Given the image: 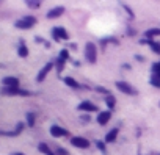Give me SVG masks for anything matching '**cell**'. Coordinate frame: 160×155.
<instances>
[{"label":"cell","mask_w":160,"mask_h":155,"mask_svg":"<svg viewBox=\"0 0 160 155\" xmlns=\"http://www.w3.org/2000/svg\"><path fill=\"white\" fill-rule=\"evenodd\" d=\"M2 83L3 88H19V79H16V77H5Z\"/></svg>","instance_id":"8"},{"label":"cell","mask_w":160,"mask_h":155,"mask_svg":"<svg viewBox=\"0 0 160 155\" xmlns=\"http://www.w3.org/2000/svg\"><path fill=\"white\" fill-rule=\"evenodd\" d=\"M141 42H148V44L151 46V49H152L155 53H158V55H160V44H157V42H155V41H152V39H149V41H148V39H143Z\"/></svg>","instance_id":"15"},{"label":"cell","mask_w":160,"mask_h":155,"mask_svg":"<svg viewBox=\"0 0 160 155\" xmlns=\"http://www.w3.org/2000/svg\"><path fill=\"white\" fill-rule=\"evenodd\" d=\"M96 91H99V93H102V94H108V90H107V88H104V86H98V88H96Z\"/></svg>","instance_id":"28"},{"label":"cell","mask_w":160,"mask_h":155,"mask_svg":"<svg viewBox=\"0 0 160 155\" xmlns=\"http://www.w3.org/2000/svg\"><path fill=\"white\" fill-rule=\"evenodd\" d=\"M52 69H53V63H47V64L39 70V74H38V77H36V82H39V83H41V82L46 79V77H47V74H49Z\"/></svg>","instance_id":"7"},{"label":"cell","mask_w":160,"mask_h":155,"mask_svg":"<svg viewBox=\"0 0 160 155\" xmlns=\"http://www.w3.org/2000/svg\"><path fill=\"white\" fill-rule=\"evenodd\" d=\"M96 146H98V149H101L102 152H105V144H104L102 141H98V143H96Z\"/></svg>","instance_id":"29"},{"label":"cell","mask_w":160,"mask_h":155,"mask_svg":"<svg viewBox=\"0 0 160 155\" xmlns=\"http://www.w3.org/2000/svg\"><path fill=\"white\" fill-rule=\"evenodd\" d=\"M78 110L80 111H98V107L94 105V104H91L90 100H85V102H82V104H80L78 105Z\"/></svg>","instance_id":"10"},{"label":"cell","mask_w":160,"mask_h":155,"mask_svg":"<svg viewBox=\"0 0 160 155\" xmlns=\"http://www.w3.org/2000/svg\"><path fill=\"white\" fill-rule=\"evenodd\" d=\"M71 144L74 147H78V149H87L90 147V141L87 138H82V136H72L71 138Z\"/></svg>","instance_id":"5"},{"label":"cell","mask_w":160,"mask_h":155,"mask_svg":"<svg viewBox=\"0 0 160 155\" xmlns=\"http://www.w3.org/2000/svg\"><path fill=\"white\" fill-rule=\"evenodd\" d=\"M57 155H69V153H68V150H66V149L58 147V149H57Z\"/></svg>","instance_id":"27"},{"label":"cell","mask_w":160,"mask_h":155,"mask_svg":"<svg viewBox=\"0 0 160 155\" xmlns=\"http://www.w3.org/2000/svg\"><path fill=\"white\" fill-rule=\"evenodd\" d=\"M52 36H53V39L55 41H68L69 39V35H68V31L63 28V27H55L53 30H52Z\"/></svg>","instance_id":"4"},{"label":"cell","mask_w":160,"mask_h":155,"mask_svg":"<svg viewBox=\"0 0 160 155\" xmlns=\"http://www.w3.org/2000/svg\"><path fill=\"white\" fill-rule=\"evenodd\" d=\"M18 55H19V56H22V58H25V56L28 55V49H27L24 44H21V47L18 49Z\"/></svg>","instance_id":"18"},{"label":"cell","mask_w":160,"mask_h":155,"mask_svg":"<svg viewBox=\"0 0 160 155\" xmlns=\"http://www.w3.org/2000/svg\"><path fill=\"white\" fill-rule=\"evenodd\" d=\"M105 104H107V107L108 108H115V105H116V99L113 97V96H107V99H105Z\"/></svg>","instance_id":"17"},{"label":"cell","mask_w":160,"mask_h":155,"mask_svg":"<svg viewBox=\"0 0 160 155\" xmlns=\"http://www.w3.org/2000/svg\"><path fill=\"white\" fill-rule=\"evenodd\" d=\"M64 13V8L63 7H57V8H52L49 13H47V19H57L60 17L61 14Z\"/></svg>","instance_id":"11"},{"label":"cell","mask_w":160,"mask_h":155,"mask_svg":"<svg viewBox=\"0 0 160 155\" xmlns=\"http://www.w3.org/2000/svg\"><path fill=\"white\" fill-rule=\"evenodd\" d=\"M35 113H27V124L30 125V127H33L35 125Z\"/></svg>","instance_id":"22"},{"label":"cell","mask_w":160,"mask_h":155,"mask_svg":"<svg viewBox=\"0 0 160 155\" xmlns=\"http://www.w3.org/2000/svg\"><path fill=\"white\" fill-rule=\"evenodd\" d=\"M22 130H24V122H19V124L16 125V130H14V133H16V135H19Z\"/></svg>","instance_id":"25"},{"label":"cell","mask_w":160,"mask_h":155,"mask_svg":"<svg viewBox=\"0 0 160 155\" xmlns=\"http://www.w3.org/2000/svg\"><path fill=\"white\" fill-rule=\"evenodd\" d=\"M27 7H28V8H39V7H41V2H39V0H28Z\"/></svg>","instance_id":"21"},{"label":"cell","mask_w":160,"mask_h":155,"mask_svg":"<svg viewBox=\"0 0 160 155\" xmlns=\"http://www.w3.org/2000/svg\"><path fill=\"white\" fill-rule=\"evenodd\" d=\"M63 82H64L68 86H71V88H75V90H77V88H80V85H78V83H77L74 79H72V77H64Z\"/></svg>","instance_id":"14"},{"label":"cell","mask_w":160,"mask_h":155,"mask_svg":"<svg viewBox=\"0 0 160 155\" xmlns=\"http://www.w3.org/2000/svg\"><path fill=\"white\" fill-rule=\"evenodd\" d=\"M35 24H36V19H35L33 16H25V17L19 19L14 25H16V28H21V30H28V28H32Z\"/></svg>","instance_id":"2"},{"label":"cell","mask_w":160,"mask_h":155,"mask_svg":"<svg viewBox=\"0 0 160 155\" xmlns=\"http://www.w3.org/2000/svg\"><path fill=\"white\" fill-rule=\"evenodd\" d=\"M38 149H39V150H41L42 153H46V155H55V153H53V152H52V150L49 149V146H47L46 143H41V144L38 146Z\"/></svg>","instance_id":"16"},{"label":"cell","mask_w":160,"mask_h":155,"mask_svg":"<svg viewBox=\"0 0 160 155\" xmlns=\"http://www.w3.org/2000/svg\"><path fill=\"white\" fill-rule=\"evenodd\" d=\"M60 58H61V60H64V61H66V60H69V53H68V50H66V49H63V50L60 52Z\"/></svg>","instance_id":"24"},{"label":"cell","mask_w":160,"mask_h":155,"mask_svg":"<svg viewBox=\"0 0 160 155\" xmlns=\"http://www.w3.org/2000/svg\"><path fill=\"white\" fill-rule=\"evenodd\" d=\"M2 93L7 94V96H30L32 94L30 91H25V90H21V88H3Z\"/></svg>","instance_id":"6"},{"label":"cell","mask_w":160,"mask_h":155,"mask_svg":"<svg viewBox=\"0 0 160 155\" xmlns=\"http://www.w3.org/2000/svg\"><path fill=\"white\" fill-rule=\"evenodd\" d=\"M63 69H64V60L58 58V60H57V70H58V74H61Z\"/></svg>","instance_id":"23"},{"label":"cell","mask_w":160,"mask_h":155,"mask_svg":"<svg viewBox=\"0 0 160 155\" xmlns=\"http://www.w3.org/2000/svg\"><path fill=\"white\" fill-rule=\"evenodd\" d=\"M152 70H154V74L160 75V63H155V64L152 66Z\"/></svg>","instance_id":"26"},{"label":"cell","mask_w":160,"mask_h":155,"mask_svg":"<svg viewBox=\"0 0 160 155\" xmlns=\"http://www.w3.org/2000/svg\"><path fill=\"white\" fill-rule=\"evenodd\" d=\"M146 36H149V39H151L152 36H160V28H149V30L146 31Z\"/></svg>","instance_id":"19"},{"label":"cell","mask_w":160,"mask_h":155,"mask_svg":"<svg viewBox=\"0 0 160 155\" xmlns=\"http://www.w3.org/2000/svg\"><path fill=\"white\" fill-rule=\"evenodd\" d=\"M85 58L91 64H94L98 61V47H96L94 42H87V46H85Z\"/></svg>","instance_id":"1"},{"label":"cell","mask_w":160,"mask_h":155,"mask_svg":"<svg viewBox=\"0 0 160 155\" xmlns=\"http://www.w3.org/2000/svg\"><path fill=\"white\" fill-rule=\"evenodd\" d=\"M116 88H118L121 93L129 94V96H135V94H137V90H135L132 85H129L127 82H116Z\"/></svg>","instance_id":"3"},{"label":"cell","mask_w":160,"mask_h":155,"mask_svg":"<svg viewBox=\"0 0 160 155\" xmlns=\"http://www.w3.org/2000/svg\"><path fill=\"white\" fill-rule=\"evenodd\" d=\"M149 83H151L152 86H155V88H160V79H158L157 75H152V77H151Z\"/></svg>","instance_id":"20"},{"label":"cell","mask_w":160,"mask_h":155,"mask_svg":"<svg viewBox=\"0 0 160 155\" xmlns=\"http://www.w3.org/2000/svg\"><path fill=\"white\" fill-rule=\"evenodd\" d=\"M13 155H24V153H21V152H16V153H13Z\"/></svg>","instance_id":"31"},{"label":"cell","mask_w":160,"mask_h":155,"mask_svg":"<svg viewBox=\"0 0 160 155\" xmlns=\"http://www.w3.org/2000/svg\"><path fill=\"white\" fill-rule=\"evenodd\" d=\"M35 41H36V42H44V39H42V38H39V36H36V38H35Z\"/></svg>","instance_id":"30"},{"label":"cell","mask_w":160,"mask_h":155,"mask_svg":"<svg viewBox=\"0 0 160 155\" xmlns=\"http://www.w3.org/2000/svg\"><path fill=\"white\" fill-rule=\"evenodd\" d=\"M110 118H112V111H101L99 116H98V122L101 125H105L110 121Z\"/></svg>","instance_id":"12"},{"label":"cell","mask_w":160,"mask_h":155,"mask_svg":"<svg viewBox=\"0 0 160 155\" xmlns=\"http://www.w3.org/2000/svg\"><path fill=\"white\" fill-rule=\"evenodd\" d=\"M118 133H119V130H118V128H112V132H108V133H107V136H105V143H113V141H116Z\"/></svg>","instance_id":"13"},{"label":"cell","mask_w":160,"mask_h":155,"mask_svg":"<svg viewBox=\"0 0 160 155\" xmlns=\"http://www.w3.org/2000/svg\"><path fill=\"white\" fill-rule=\"evenodd\" d=\"M50 135L55 136V138L66 136V135H68V130H66V128H61L60 125H52V127H50Z\"/></svg>","instance_id":"9"},{"label":"cell","mask_w":160,"mask_h":155,"mask_svg":"<svg viewBox=\"0 0 160 155\" xmlns=\"http://www.w3.org/2000/svg\"><path fill=\"white\" fill-rule=\"evenodd\" d=\"M154 75H157V74H154ZM157 77H158V79H160V75H157Z\"/></svg>","instance_id":"32"}]
</instances>
